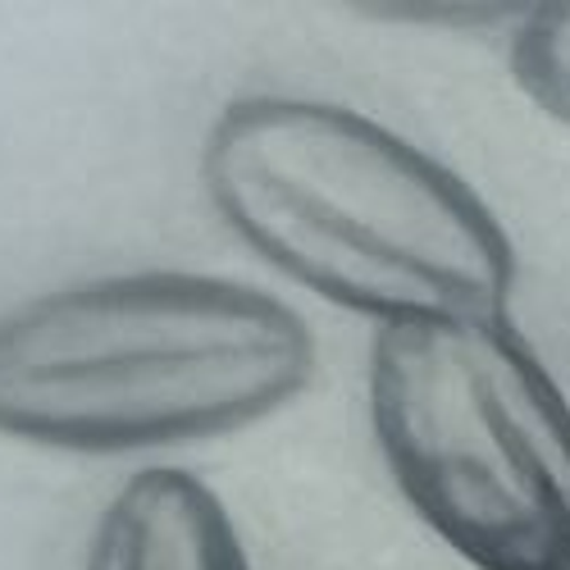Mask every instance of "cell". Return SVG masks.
Returning a JSON list of instances; mask_svg holds the SVG:
<instances>
[{"label": "cell", "mask_w": 570, "mask_h": 570, "mask_svg": "<svg viewBox=\"0 0 570 570\" xmlns=\"http://www.w3.org/2000/svg\"><path fill=\"white\" fill-rule=\"evenodd\" d=\"M215 215L243 243L365 320L507 315L515 252L502 219L439 156L315 97H237L202 147Z\"/></svg>", "instance_id": "cell-1"}, {"label": "cell", "mask_w": 570, "mask_h": 570, "mask_svg": "<svg viewBox=\"0 0 570 570\" xmlns=\"http://www.w3.org/2000/svg\"><path fill=\"white\" fill-rule=\"evenodd\" d=\"M311 374V324L265 288L106 274L0 315V434L65 452L197 443L274 415Z\"/></svg>", "instance_id": "cell-2"}, {"label": "cell", "mask_w": 570, "mask_h": 570, "mask_svg": "<svg viewBox=\"0 0 570 570\" xmlns=\"http://www.w3.org/2000/svg\"><path fill=\"white\" fill-rule=\"evenodd\" d=\"M370 430L474 570H570V402L507 315L374 328Z\"/></svg>", "instance_id": "cell-3"}, {"label": "cell", "mask_w": 570, "mask_h": 570, "mask_svg": "<svg viewBox=\"0 0 570 570\" xmlns=\"http://www.w3.org/2000/svg\"><path fill=\"white\" fill-rule=\"evenodd\" d=\"M82 570H252V561L193 470L147 465L106 502Z\"/></svg>", "instance_id": "cell-4"}, {"label": "cell", "mask_w": 570, "mask_h": 570, "mask_svg": "<svg viewBox=\"0 0 570 570\" xmlns=\"http://www.w3.org/2000/svg\"><path fill=\"white\" fill-rule=\"evenodd\" d=\"M511 73L548 119L570 128V0H548L520 19Z\"/></svg>", "instance_id": "cell-5"}]
</instances>
